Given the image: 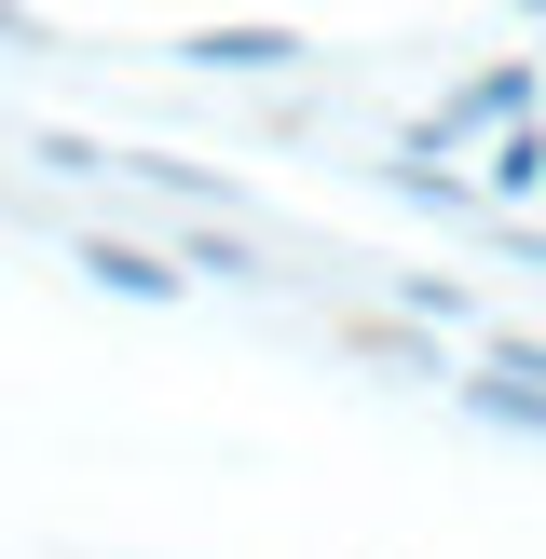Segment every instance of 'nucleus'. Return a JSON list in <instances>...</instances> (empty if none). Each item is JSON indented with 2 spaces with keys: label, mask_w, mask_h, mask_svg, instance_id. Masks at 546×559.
I'll list each match as a JSON object with an SVG mask.
<instances>
[{
  "label": "nucleus",
  "mask_w": 546,
  "mask_h": 559,
  "mask_svg": "<svg viewBox=\"0 0 546 559\" xmlns=\"http://www.w3.org/2000/svg\"><path fill=\"white\" fill-rule=\"evenodd\" d=\"M533 96H546V69H519V55H491V69H464L451 96L424 109V136H437V151H478V136L533 123Z\"/></svg>",
  "instance_id": "1"
},
{
  "label": "nucleus",
  "mask_w": 546,
  "mask_h": 559,
  "mask_svg": "<svg viewBox=\"0 0 546 559\" xmlns=\"http://www.w3.org/2000/svg\"><path fill=\"white\" fill-rule=\"evenodd\" d=\"M82 287L164 314V300H191V260H178V246H151V233H82Z\"/></svg>",
  "instance_id": "2"
},
{
  "label": "nucleus",
  "mask_w": 546,
  "mask_h": 559,
  "mask_svg": "<svg viewBox=\"0 0 546 559\" xmlns=\"http://www.w3.org/2000/svg\"><path fill=\"white\" fill-rule=\"evenodd\" d=\"M178 69H205V82H287L300 69V27H191Z\"/></svg>",
  "instance_id": "3"
},
{
  "label": "nucleus",
  "mask_w": 546,
  "mask_h": 559,
  "mask_svg": "<svg viewBox=\"0 0 546 559\" xmlns=\"http://www.w3.org/2000/svg\"><path fill=\"white\" fill-rule=\"evenodd\" d=\"M178 260H191V287H273L260 233H233L218 205H191V218H178Z\"/></svg>",
  "instance_id": "4"
},
{
  "label": "nucleus",
  "mask_w": 546,
  "mask_h": 559,
  "mask_svg": "<svg viewBox=\"0 0 546 559\" xmlns=\"http://www.w3.org/2000/svg\"><path fill=\"white\" fill-rule=\"evenodd\" d=\"M451 396H464V424H491V437H546V369H506V355H491Z\"/></svg>",
  "instance_id": "5"
},
{
  "label": "nucleus",
  "mask_w": 546,
  "mask_h": 559,
  "mask_svg": "<svg viewBox=\"0 0 546 559\" xmlns=\"http://www.w3.org/2000/svg\"><path fill=\"white\" fill-rule=\"evenodd\" d=\"M478 191H491V205H546V123H506V136H491Z\"/></svg>",
  "instance_id": "6"
},
{
  "label": "nucleus",
  "mask_w": 546,
  "mask_h": 559,
  "mask_svg": "<svg viewBox=\"0 0 546 559\" xmlns=\"http://www.w3.org/2000/svg\"><path fill=\"white\" fill-rule=\"evenodd\" d=\"M355 355H382V369L437 382V342H424V314H355Z\"/></svg>",
  "instance_id": "7"
},
{
  "label": "nucleus",
  "mask_w": 546,
  "mask_h": 559,
  "mask_svg": "<svg viewBox=\"0 0 546 559\" xmlns=\"http://www.w3.org/2000/svg\"><path fill=\"white\" fill-rule=\"evenodd\" d=\"M27 151H41V164H55V178H123V164H109V151H96V136H69V123H41V136H27Z\"/></svg>",
  "instance_id": "8"
}]
</instances>
